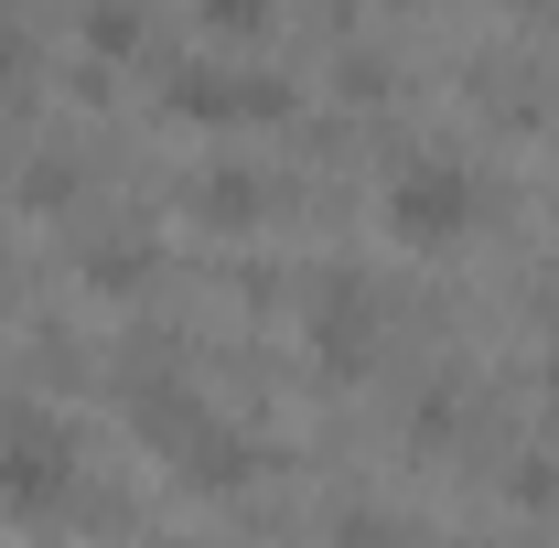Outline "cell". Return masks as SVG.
Instances as JSON below:
<instances>
[{"label":"cell","mask_w":559,"mask_h":548,"mask_svg":"<svg viewBox=\"0 0 559 548\" xmlns=\"http://www.w3.org/2000/svg\"><path fill=\"white\" fill-rule=\"evenodd\" d=\"M388 226H399L409 248H452V237L474 226V183H463V172H441V162H419V172H399Z\"/></svg>","instance_id":"cell-1"},{"label":"cell","mask_w":559,"mask_h":548,"mask_svg":"<svg viewBox=\"0 0 559 548\" xmlns=\"http://www.w3.org/2000/svg\"><path fill=\"white\" fill-rule=\"evenodd\" d=\"M0 484H11L22 505H55V495H66V441H55V430H11V463H0Z\"/></svg>","instance_id":"cell-2"}]
</instances>
